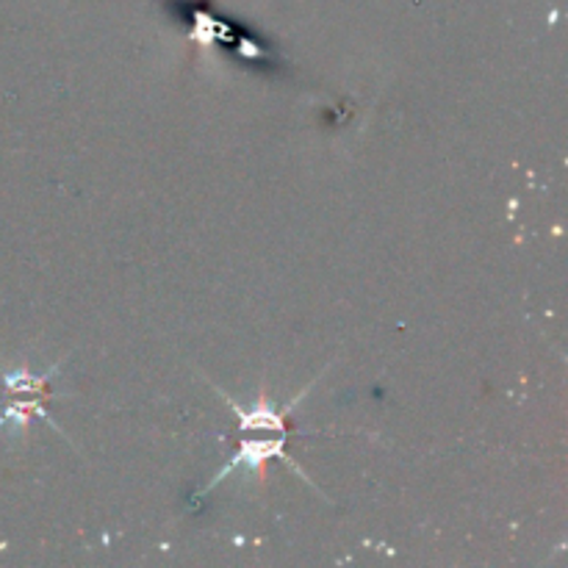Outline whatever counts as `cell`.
Instances as JSON below:
<instances>
[{
  "mask_svg": "<svg viewBox=\"0 0 568 568\" xmlns=\"http://www.w3.org/2000/svg\"><path fill=\"white\" fill-rule=\"evenodd\" d=\"M222 397L231 403L233 414H236V419H239V430L242 433L261 430V433H275V436H281V433H286V414L288 410H294V405L305 397V392L300 394L297 399H292V403L286 405V410H277L275 405H270L266 399H258V403H253L250 408H242V405L233 403L227 394H222Z\"/></svg>",
  "mask_w": 568,
  "mask_h": 568,
  "instance_id": "1",
  "label": "cell"
},
{
  "mask_svg": "<svg viewBox=\"0 0 568 568\" xmlns=\"http://www.w3.org/2000/svg\"><path fill=\"white\" fill-rule=\"evenodd\" d=\"M286 433H283V436H277L275 442H242V447L236 449V453H233V458H231V464L225 466V469L220 471V475L214 477V480L209 483V486L203 488V494H209L211 488L214 486H220L222 480H225L227 475H231V471H236V469H242V466H247V469H261V466L266 464V460H272V458H286ZM288 460V458H286Z\"/></svg>",
  "mask_w": 568,
  "mask_h": 568,
  "instance_id": "2",
  "label": "cell"
}]
</instances>
